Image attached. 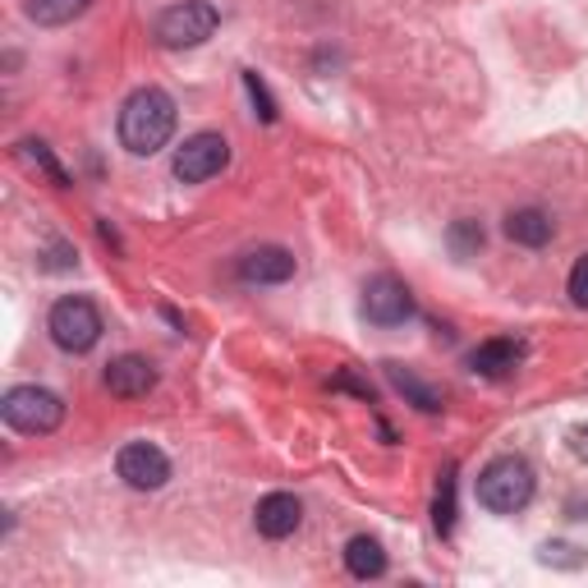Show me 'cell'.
<instances>
[{
  "mask_svg": "<svg viewBox=\"0 0 588 588\" xmlns=\"http://www.w3.org/2000/svg\"><path fill=\"white\" fill-rule=\"evenodd\" d=\"M176 120H180V111H176V101H170V92L138 88L120 107V124H116L120 148L133 157H152L176 138Z\"/></svg>",
  "mask_w": 588,
  "mask_h": 588,
  "instance_id": "obj_1",
  "label": "cell"
},
{
  "mask_svg": "<svg viewBox=\"0 0 588 588\" xmlns=\"http://www.w3.org/2000/svg\"><path fill=\"white\" fill-rule=\"evenodd\" d=\"M478 501L492 515H520L534 501V465L520 456H497L478 474Z\"/></svg>",
  "mask_w": 588,
  "mask_h": 588,
  "instance_id": "obj_2",
  "label": "cell"
},
{
  "mask_svg": "<svg viewBox=\"0 0 588 588\" xmlns=\"http://www.w3.org/2000/svg\"><path fill=\"white\" fill-rule=\"evenodd\" d=\"M92 0H23V14L38 28H64L74 23L79 14H88Z\"/></svg>",
  "mask_w": 588,
  "mask_h": 588,
  "instance_id": "obj_15",
  "label": "cell"
},
{
  "mask_svg": "<svg viewBox=\"0 0 588 588\" xmlns=\"http://www.w3.org/2000/svg\"><path fill=\"white\" fill-rule=\"evenodd\" d=\"M245 88H249V97H253V107H258V116L271 124L276 120V101H271V92L262 88V79L253 74V69H249V74H245Z\"/></svg>",
  "mask_w": 588,
  "mask_h": 588,
  "instance_id": "obj_20",
  "label": "cell"
},
{
  "mask_svg": "<svg viewBox=\"0 0 588 588\" xmlns=\"http://www.w3.org/2000/svg\"><path fill=\"white\" fill-rule=\"evenodd\" d=\"M520 359H525V345L501 336V340H482L478 350L469 355V368H474L478 377H506Z\"/></svg>",
  "mask_w": 588,
  "mask_h": 588,
  "instance_id": "obj_12",
  "label": "cell"
},
{
  "mask_svg": "<svg viewBox=\"0 0 588 588\" xmlns=\"http://www.w3.org/2000/svg\"><path fill=\"white\" fill-rule=\"evenodd\" d=\"M446 245H451V253H456V258H474V253L482 249V226H478V221H469V217L451 221V230H446Z\"/></svg>",
  "mask_w": 588,
  "mask_h": 588,
  "instance_id": "obj_19",
  "label": "cell"
},
{
  "mask_svg": "<svg viewBox=\"0 0 588 588\" xmlns=\"http://www.w3.org/2000/svg\"><path fill=\"white\" fill-rule=\"evenodd\" d=\"M551 217L542 212V207H520V212H510L506 217V235L515 239V245H525V249H542L547 239H551Z\"/></svg>",
  "mask_w": 588,
  "mask_h": 588,
  "instance_id": "obj_13",
  "label": "cell"
},
{
  "mask_svg": "<svg viewBox=\"0 0 588 588\" xmlns=\"http://www.w3.org/2000/svg\"><path fill=\"white\" fill-rule=\"evenodd\" d=\"M0 419L23 437H47L64 423V400L47 387H10L0 400Z\"/></svg>",
  "mask_w": 588,
  "mask_h": 588,
  "instance_id": "obj_3",
  "label": "cell"
},
{
  "mask_svg": "<svg viewBox=\"0 0 588 588\" xmlns=\"http://www.w3.org/2000/svg\"><path fill=\"white\" fill-rule=\"evenodd\" d=\"M253 525H258L262 538L281 542V538H290V534L303 525V506H299V497H290V492H267V497L258 501V510H253Z\"/></svg>",
  "mask_w": 588,
  "mask_h": 588,
  "instance_id": "obj_10",
  "label": "cell"
},
{
  "mask_svg": "<svg viewBox=\"0 0 588 588\" xmlns=\"http://www.w3.org/2000/svg\"><path fill=\"white\" fill-rule=\"evenodd\" d=\"M47 331L64 355H88L107 327H101V313H97V303L88 295H64V299L51 303Z\"/></svg>",
  "mask_w": 588,
  "mask_h": 588,
  "instance_id": "obj_4",
  "label": "cell"
},
{
  "mask_svg": "<svg viewBox=\"0 0 588 588\" xmlns=\"http://www.w3.org/2000/svg\"><path fill=\"white\" fill-rule=\"evenodd\" d=\"M570 441H575V456H579V460H588V428H575V432H570Z\"/></svg>",
  "mask_w": 588,
  "mask_h": 588,
  "instance_id": "obj_22",
  "label": "cell"
},
{
  "mask_svg": "<svg viewBox=\"0 0 588 588\" xmlns=\"http://www.w3.org/2000/svg\"><path fill=\"white\" fill-rule=\"evenodd\" d=\"M217 23H221L217 6H207V0H185V6L161 10V19H157V42L170 47V51L202 47L217 32Z\"/></svg>",
  "mask_w": 588,
  "mask_h": 588,
  "instance_id": "obj_5",
  "label": "cell"
},
{
  "mask_svg": "<svg viewBox=\"0 0 588 588\" xmlns=\"http://www.w3.org/2000/svg\"><path fill=\"white\" fill-rule=\"evenodd\" d=\"M432 525H437V534H441V538L456 529V465H446V474H441L437 506H432Z\"/></svg>",
  "mask_w": 588,
  "mask_h": 588,
  "instance_id": "obj_18",
  "label": "cell"
},
{
  "mask_svg": "<svg viewBox=\"0 0 588 588\" xmlns=\"http://www.w3.org/2000/svg\"><path fill=\"white\" fill-rule=\"evenodd\" d=\"M157 387V368L143 355H120L107 363V391L120 400H138Z\"/></svg>",
  "mask_w": 588,
  "mask_h": 588,
  "instance_id": "obj_11",
  "label": "cell"
},
{
  "mask_svg": "<svg viewBox=\"0 0 588 588\" xmlns=\"http://www.w3.org/2000/svg\"><path fill=\"white\" fill-rule=\"evenodd\" d=\"M116 474L129 482L133 492H157V488L170 482V460L152 441H129V446H120V456H116Z\"/></svg>",
  "mask_w": 588,
  "mask_h": 588,
  "instance_id": "obj_8",
  "label": "cell"
},
{
  "mask_svg": "<svg viewBox=\"0 0 588 588\" xmlns=\"http://www.w3.org/2000/svg\"><path fill=\"white\" fill-rule=\"evenodd\" d=\"M19 157H23L32 170H42V176H47L56 189H69V185H74V180H69V170L56 161V152L42 143V138H23V143H19Z\"/></svg>",
  "mask_w": 588,
  "mask_h": 588,
  "instance_id": "obj_17",
  "label": "cell"
},
{
  "mask_svg": "<svg viewBox=\"0 0 588 588\" xmlns=\"http://www.w3.org/2000/svg\"><path fill=\"white\" fill-rule=\"evenodd\" d=\"M570 299H575L579 308H588V253L570 267Z\"/></svg>",
  "mask_w": 588,
  "mask_h": 588,
  "instance_id": "obj_21",
  "label": "cell"
},
{
  "mask_svg": "<svg viewBox=\"0 0 588 588\" xmlns=\"http://www.w3.org/2000/svg\"><path fill=\"white\" fill-rule=\"evenodd\" d=\"M235 271H239V281H249V286H281L295 276V258L281 245H262V249H249L239 258Z\"/></svg>",
  "mask_w": 588,
  "mask_h": 588,
  "instance_id": "obj_9",
  "label": "cell"
},
{
  "mask_svg": "<svg viewBox=\"0 0 588 588\" xmlns=\"http://www.w3.org/2000/svg\"><path fill=\"white\" fill-rule=\"evenodd\" d=\"M345 570H350L355 579H377V575H387V551H382V542L368 538V534L350 538V542H345Z\"/></svg>",
  "mask_w": 588,
  "mask_h": 588,
  "instance_id": "obj_14",
  "label": "cell"
},
{
  "mask_svg": "<svg viewBox=\"0 0 588 588\" xmlns=\"http://www.w3.org/2000/svg\"><path fill=\"white\" fill-rule=\"evenodd\" d=\"M230 166V143L221 133H193L185 138V148L176 152V180L180 185H202V180H212L221 176V170Z\"/></svg>",
  "mask_w": 588,
  "mask_h": 588,
  "instance_id": "obj_6",
  "label": "cell"
},
{
  "mask_svg": "<svg viewBox=\"0 0 588 588\" xmlns=\"http://www.w3.org/2000/svg\"><path fill=\"white\" fill-rule=\"evenodd\" d=\"M387 377H391V387L409 400V405H419L423 413H437L441 409V391H432L428 382H419L409 368H400V363H387Z\"/></svg>",
  "mask_w": 588,
  "mask_h": 588,
  "instance_id": "obj_16",
  "label": "cell"
},
{
  "mask_svg": "<svg viewBox=\"0 0 588 588\" xmlns=\"http://www.w3.org/2000/svg\"><path fill=\"white\" fill-rule=\"evenodd\" d=\"M363 313L377 327H400V322L413 318V290L400 281V276H391V271L372 276V281L363 286Z\"/></svg>",
  "mask_w": 588,
  "mask_h": 588,
  "instance_id": "obj_7",
  "label": "cell"
}]
</instances>
